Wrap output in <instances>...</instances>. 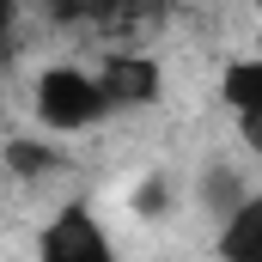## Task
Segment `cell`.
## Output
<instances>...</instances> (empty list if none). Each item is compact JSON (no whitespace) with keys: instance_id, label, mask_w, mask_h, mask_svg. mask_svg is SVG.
Wrapping results in <instances>:
<instances>
[{"instance_id":"cell-1","label":"cell","mask_w":262,"mask_h":262,"mask_svg":"<svg viewBox=\"0 0 262 262\" xmlns=\"http://www.w3.org/2000/svg\"><path fill=\"white\" fill-rule=\"evenodd\" d=\"M37 116H43L49 134H85V128H98L110 110H104L92 73H79V67H43L37 73Z\"/></svg>"},{"instance_id":"cell-2","label":"cell","mask_w":262,"mask_h":262,"mask_svg":"<svg viewBox=\"0 0 262 262\" xmlns=\"http://www.w3.org/2000/svg\"><path fill=\"white\" fill-rule=\"evenodd\" d=\"M37 262H116V250H110L104 226L92 220V207H67V213H55L43 226Z\"/></svg>"},{"instance_id":"cell-3","label":"cell","mask_w":262,"mask_h":262,"mask_svg":"<svg viewBox=\"0 0 262 262\" xmlns=\"http://www.w3.org/2000/svg\"><path fill=\"white\" fill-rule=\"evenodd\" d=\"M92 85H98L104 110H134V104H152L159 98V67L146 61V55H110Z\"/></svg>"},{"instance_id":"cell-4","label":"cell","mask_w":262,"mask_h":262,"mask_svg":"<svg viewBox=\"0 0 262 262\" xmlns=\"http://www.w3.org/2000/svg\"><path fill=\"white\" fill-rule=\"evenodd\" d=\"M220 262H262V201H256V195H244L232 213H226Z\"/></svg>"},{"instance_id":"cell-5","label":"cell","mask_w":262,"mask_h":262,"mask_svg":"<svg viewBox=\"0 0 262 262\" xmlns=\"http://www.w3.org/2000/svg\"><path fill=\"white\" fill-rule=\"evenodd\" d=\"M226 104L250 122V116H262V61H250V55H238V61L226 67Z\"/></svg>"},{"instance_id":"cell-6","label":"cell","mask_w":262,"mask_h":262,"mask_svg":"<svg viewBox=\"0 0 262 262\" xmlns=\"http://www.w3.org/2000/svg\"><path fill=\"white\" fill-rule=\"evenodd\" d=\"M55 165H61V159H55L49 146H37V140H12V146H6V171H12V177H49Z\"/></svg>"},{"instance_id":"cell-7","label":"cell","mask_w":262,"mask_h":262,"mask_svg":"<svg viewBox=\"0 0 262 262\" xmlns=\"http://www.w3.org/2000/svg\"><path fill=\"white\" fill-rule=\"evenodd\" d=\"M49 18H61V25H110L116 0H49Z\"/></svg>"},{"instance_id":"cell-8","label":"cell","mask_w":262,"mask_h":262,"mask_svg":"<svg viewBox=\"0 0 262 262\" xmlns=\"http://www.w3.org/2000/svg\"><path fill=\"white\" fill-rule=\"evenodd\" d=\"M201 201H207V207L226 220V213L244 201V189H238V177H232V171H207V177H201Z\"/></svg>"},{"instance_id":"cell-9","label":"cell","mask_w":262,"mask_h":262,"mask_svg":"<svg viewBox=\"0 0 262 262\" xmlns=\"http://www.w3.org/2000/svg\"><path fill=\"white\" fill-rule=\"evenodd\" d=\"M165 201H171V183H165V177H146L140 195H134V213H159Z\"/></svg>"},{"instance_id":"cell-10","label":"cell","mask_w":262,"mask_h":262,"mask_svg":"<svg viewBox=\"0 0 262 262\" xmlns=\"http://www.w3.org/2000/svg\"><path fill=\"white\" fill-rule=\"evenodd\" d=\"M6 25H12V0H0V37H6Z\"/></svg>"}]
</instances>
